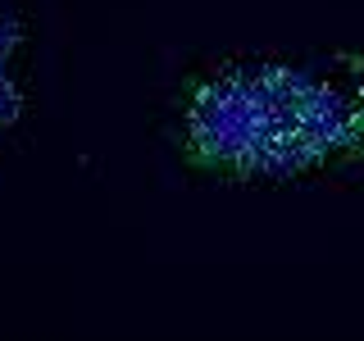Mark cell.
<instances>
[{
  "mask_svg": "<svg viewBox=\"0 0 364 341\" xmlns=\"http://www.w3.org/2000/svg\"><path fill=\"white\" fill-rule=\"evenodd\" d=\"M18 114V91L14 87H0V123H9Z\"/></svg>",
  "mask_w": 364,
  "mask_h": 341,
  "instance_id": "cell-1",
  "label": "cell"
}]
</instances>
